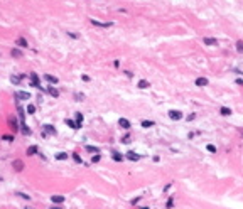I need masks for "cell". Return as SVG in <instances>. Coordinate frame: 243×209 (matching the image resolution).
I'll return each mask as SVG.
<instances>
[{
    "label": "cell",
    "mask_w": 243,
    "mask_h": 209,
    "mask_svg": "<svg viewBox=\"0 0 243 209\" xmlns=\"http://www.w3.org/2000/svg\"><path fill=\"white\" fill-rule=\"evenodd\" d=\"M169 118H171V120H176V121H177V120L182 118V113H181L179 110H171V111H169Z\"/></svg>",
    "instance_id": "obj_1"
},
{
    "label": "cell",
    "mask_w": 243,
    "mask_h": 209,
    "mask_svg": "<svg viewBox=\"0 0 243 209\" xmlns=\"http://www.w3.org/2000/svg\"><path fill=\"white\" fill-rule=\"evenodd\" d=\"M29 78H30V83H32V86H36V88H41L39 78H37V74H36V73H30Z\"/></svg>",
    "instance_id": "obj_2"
},
{
    "label": "cell",
    "mask_w": 243,
    "mask_h": 209,
    "mask_svg": "<svg viewBox=\"0 0 243 209\" xmlns=\"http://www.w3.org/2000/svg\"><path fill=\"white\" fill-rule=\"evenodd\" d=\"M15 96H17V100H29L30 93H29V91H17V93H15Z\"/></svg>",
    "instance_id": "obj_3"
},
{
    "label": "cell",
    "mask_w": 243,
    "mask_h": 209,
    "mask_svg": "<svg viewBox=\"0 0 243 209\" xmlns=\"http://www.w3.org/2000/svg\"><path fill=\"white\" fill-rule=\"evenodd\" d=\"M14 170L15 172H22L24 170V162L22 160H14Z\"/></svg>",
    "instance_id": "obj_4"
},
{
    "label": "cell",
    "mask_w": 243,
    "mask_h": 209,
    "mask_svg": "<svg viewBox=\"0 0 243 209\" xmlns=\"http://www.w3.org/2000/svg\"><path fill=\"white\" fill-rule=\"evenodd\" d=\"M91 24L96 25V27H110L112 25V22H100V20H95V19H91Z\"/></svg>",
    "instance_id": "obj_5"
},
{
    "label": "cell",
    "mask_w": 243,
    "mask_h": 209,
    "mask_svg": "<svg viewBox=\"0 0 243 209\" xmlns=\"http://www.w3.org/2000/svg\"><path fill=\"white\" fill-rule=\"evenodd\" d=\"M42 130H44L47 135H56V128H54L52 125H44V127H42Z\"/></svg>",
    "instance_id": "obj_6"
},
{
    "label": "cell",
    "mask_w": 243,
    "mask_h": 209,
    "mask_svg": "<svg viewBox=\"0 0 243 209\" xmlns=\"http://www.w3.org/2000/svg\"><path fill=\"white\" fill-rule=\"evenodd\" d=\"M127 159H128V160H134V162H135V160L140 159V155H138V153H135L134 150H130V152H127Z\"/></svg>",
    "instance_id": "obj_7"
},
{
    "label": "cell",
    "mask_w": 243,
    "mask_h": 209,
    "mask_svg": "<svg viewBox=\"0 0 243 209\" xmlns=\"http://www.w3.org/2000/svg\"><path fill=\"white\" fill-rule=\"evenodd\" d=\"M118 125H120L122 128H125V130L130 128V121H128L127 118H120V120H118Z\"/></svg>",
    "instance_id": "obj_8"
},
{
    "label": "cell",
    "mask_w": 243,
    "mask_h": 209,
    "mask_svg": "<svg viewBox=\"0 0 243 209\" xmlns=\"http://www.w3.org/2000/svg\"><path fill=\"white\" fill-rule=\"evenodd\" d=\"M9 125H10V128L14 130V132H17V127H19V125H17L15 116H10V118H9Z\"/></svg>",
    "instance_id": "obj_9"
},
{
    "label": "cell",
    "mask_w": 243,
    "mask_h": 209,
    "mask_svg": "<svg viewBox=\"0 0 243 209\" xmlns=\"http://www.w3.org/2000/svg\"><path fill=\"white\" fill-rule=\"evenodd\" d=\"M204 44H206V46H216L218 40L213 39V37H204Z\"/></svg>",
    "instance_id": "obj_10"
},
{
    "label": "cell",
    "mask_w": 243,
    "mask_h": 209,
    "mask_svg": "<svg viewBox=\"0 0 243 209\" xmlns=\"http://www.w3.org/2000/svg\"><path fill=\"white\" fill-rule=\"evenodd\" d=\"M44 79L49 81L51 84H52V83H54V84L58 83V78H56V76H52V74H44Z\"/></svg>",
    "instance_id": "obj_11"
},
{
    "label": "cell",
    "mask_w": 243,
    "mask_h": 209,
    "mask_svg": "<svg viewBox=\"0 0 243 209\" xmlns=\"http://www.w3.org/2000/svg\"><path fill=\"white\" fill-rule=\"evenodd\" d=\"M47 93L51 95V96H54V98H56V96H59V90H56L54 86H49V88H47Z\"/></svg>",
    "instance_id": "obj_12"
},
{
    "label": "cell",
    "mask_w": 243,
    "mask_h": 209,
    "mask_svg": "<svg viewBox=\"0 0 243 209\" xmlns=\"http://www.w3.org/2000/svg\"><path fill=\"white\" fill-rule=\"evenodd\" d=\"M51 201H52V202H56V204H61V202H64V196H52Z\"/></svg>",
    "instance_id": "obj_13"
},
{
    "label": "cell",
    "mask_w": 243,
    "mask_h": 209,
    "mask_svg": "<svg viewBox=\"0 0 243 209\" xmlns=\"http://www.w3.org/2000/svg\"><path fill=\"white\" fill-rule=\"evenodd\" d=\"M196 84H198V86H206V84H208V79H206V78H196Z\"/></svg>",
    "instance_id": "obj_14"
},
{
    "label": "cell",
    "mask_w": 243,
    "mask_h": 209,
    "mask_svg": "<svg viewBox=\"0 0 243 209\" xmlns=\"http://www.w3.org/2000/svg\"><path fill=\"white\" fill-rule=\"evenodd\" d=\"M220 113H221L223 116H228V115H231V110H230V108H226V106H223V108L220 110Z\"/></svg>",
    "instance_id": "obj_15"
},
{
    "label": "cell",
    "mask_w": 243,
    "mask_h": 209,
    "mask_svg": "<svg viewBox=\"0 0 243 209\" xmlns=\"http://www.w3.org/2000/svg\"><path fill=\"white\" fill-rule=\"evenodd\" d=\"M34 153H37V145H32L27 149V155H34Z\"/></svg>",
    "instance_id": "obj_16"
},
{
    "label": "cell",
    "mask_w": 243,
    "mask_h": 209,
    "mask_svg": "<svg viewBox=\"0 0 243 209\" xmlns=\"http://www.w3.org/2000/svg\"><path fill=\"white\" fill-rule=\"evenodd\" d=\"M142 127H144V128H150V127H154V121H150V120H144V121H142Z\"/></svg>",
    "instance_id": "obj_17"
},
{
    "label": "cell",
    "mask_w": 243,
    "mask_h": 209,
    "mask_svg": "<svg viewBox=\"0 0 243 209\" xmlns=\"http://www.w3.org/2000/svg\"><path fill=\"white\" fill-rule=\"evenodd\" d=\"M113 160H115V162H122V160H123V155L118 153V152H113Z\"/></svg>",
    "instance_id": "obj_18"
},
{
    "label": "cell",
    "mask_w": 243,
    "mask_h": 209,
    "mask_svg": "<svg viewBox=\"0 0 243 209\" xmlns=\"http://www.w3.org/2000/svg\"><path fill=\"white\" fill-rule=\"evenodd\" d=\"M138 88H140V90H144V88H149V81L140 79V81H138Z\"/></svg>",
    "instance_id": "obj_19"
},
{
    "label": "cell",
    "mask_w": 243,
    "mask_h": 209,
    "mask_svg": "<svg viewBox=\"0 0 243 209\" xmlns=\"http://www.w3.org/2000/svg\"><path fill=\"white\" fill-rule=\"evenodd\" d=\"M10 54H12V58H22V52H20L19 49H12Z\"/></svg>",
    "instance_id": "obj_20"
},
{
    "label": "cell",
    "mask_w": 243,
    "mask_h": 209,
    "mask_svg": "<svg viewBox=\"0 0 243 209\" xmlns=\"http://www.w3.org/2000/svg\"><path fill=\"white\" fill-rule=\"evenodd\" d=\"M10 81H12L14 84H19L20 81H22V76H10Z\"/></svg>",
    "instance_id": "obj_21"
},
{
    "label": "cell",
    "mask_w": 243,
    "mask_h": 209,
    "mask_svg": "<svg viewBox=\"0 0 243 209\" xmlns=\"http://www.w3.org/2000/svg\"><path fill=\"white\" fill-rule=\"evenodd\" d=\"M165 208H167V209H172V208H174V197H169V199H167Z\"/></svg>",
    "instance_id": "obj_22"
},
{
    "label": "cell",
    "mask_w": 243,
    "mask_h": 209,
    "mask_svg": "<svg viewBox=\"0 0 243 209\" xmlns=\"http://www.w3.org/2000/svg\"><path fill=\"white\" fill-rule=\"evenodd\" d=\"M17 44L22 46V47H27V40L24 39V37H19V39H17Z\"/></svg>",
    "instance_id": "obj_23"
},
{
    "label": "cell",
    "mask_w": 243,
    "mask_h": 209,
    "mask_svg": "<svg viewBox=\"0 0 243 209\" xmlns=\"http://www.w3.org/2000/svg\"><path fill=\"white\" fill-rule=\"evenodd\" d=\"M66 125H68V127H71V128H79L78 123H74L73 120H66Z\"/></svg>",
    "instance_id": "obj_24"
},
{
    "label": "cell",
    "mask_w": 243,
    "mask_h": 209,
    "mask_svg": "<svg viewBox=\"0 0 243 209\" xmlns=\"http://www.w3.org/2000/svg\"><path fill=\"white\" fill-rule=\"evenodd\" d=\"M56 159H58V160H66V159H68V153L61 152V153H58V155H56Z\"/></svg>",
    "instance_id": "obj_25"
},
{
    "label": "cell",
    "mask_w": 243,
    "mask_h": 209,
    "mask_svg": "<svg viewBox=\"0 0 243 209\" xmlns=\"http://www.w3.org/2000/svg\"><path fill=\"white\" fill-rule=\"evenodd\" d=\"M76 123H78V127H81V123H83V115L81 113H76Z\"/></svg>",
    "instance_id": "obj_26"
},
{
    "label": "cell",
    "mask_w": 243,
    "mask_h": 209,
    "mask_svg": "<svg viewBox=\"0 0 243 209\" xmlns=\"http://www.w3.org/2000/svg\"><path fill=\"white\" fill-rule=\"evenodd\" d=\"M15 196H17V197H22V199H25V201L30 199L29 196H27V194H24V192H15Z\"/></svg>",
    "instance_id": "obj_27"
},
{
    "label": "cell",
    "mask_w": 243,
    "mask_h": 209,
    "mask_svg": "<svg viewBox=\"0 0 243 209\" xmlns=\"http://www.w3.org/2000/svg\"><path fill=\"white\" fill-rule=\"evenodd\" d=\"M22 133H24V135H30V128L29 127H25L24 123H22Z\"/></svg>",
    "instance_id": "obj_28"
},
{
    "label": "cell",
    "mask_w": 243,
    "mask_h": 209,
    "mask_svg": "<svg viewBox=\"0 0 243 209\" xmlns=\"http://www.w3.org/2000/svg\"><path fill=\"white\" fill-rule=\"evenodd\" d=\"M27 113H29V115H34V113H36V106H34V105H29V106H27Z\"/></svg>",
    "instance_id": "obj_29"
},
{
    "label": "cell",
    "mask_w": 243,
    "mask_h": 209,
    "mask_svg": "<svg viewBox=\"0 0 243 209\" xmlns=\"http://www.w3.org/2000/svg\"><path fill=\"white\" fill-rule=\"evenodd\" d=\"M236 51H238V52H243V40H238V42H236Z\"/></svg>",
    "instance_id": "obj_30"
},
{
    "label": "cell",
    "mask_w": 243,
    "mask_h": 209,
    "mask_svg": "<svg viewBox=\"0 0 243 209\" xmlns=\"http://www.w3.org/2000/svg\"><path fill=\"white\" fill-rule=\"evenodd\" d=\"M2 140H7V142H14V137H12V135H3V137H2Z\"/></svg>",
    "instance_id": "obj_31"
},
{
    "label": "cell",
    "mask_w": 243,
    "mask_h": 209,
    "mask_svg": "<svg viewBox=\"0 0 243 209\" xmlns=\"http://www.w3.org/2000/svg\"><path fill=\"white\" fill-rule=\"evenodd\" d=\"M73 159H74V162H76V164H81V159H79L78 153H73Z\"/></svg>",
    "instance_id": "obj_32"
},
{
    "label": "cell",
    "mask_w": 243,
    "mask_h": 209,
    "mask_svg": "<svg viewBox=\"0 0 243 209\" xmlns=\"http://www.w3.org/2000/svg\"><path fill=\"white\" fill-rule=\"evenodd\" d=\"M130 135H125V137H123V138H122V143H128V142H130Z\"/></svg>",
    "instance_id": "obj_33"
},
{
    "label": "cell",
    "mask_w": 243,
    "mask_h": 209,
    "mask_svg": "<svg viewBox=\"0 0 243 209\" xmlns=\"http://www.w3.org/2000/svg\"><path fill=\"white\" fill-rule=\"evenodd\" d=\"M100 159H101V157H100V153H96V155L91 159V162H93V164H95V162H100Z\"/></svg>",
    "instance_id": "obj_34"
},
{
    "label": "cell",
    "mask_w": 243,
    "mask_h": 209,
    "mask_svg": "<svg viewBox=\"0 0 243 209\" xmlns=\"http://www.w3.org/2000/svg\"><path fill=\"white\" fill-rule=\"evenodd\" d=\"M206 149L209 150V152H216V147H214V145H211V143H209V145H208Z\"/></svg>",
    "instance_id": "obj_35"
},
{
    "label": "cell",
    "mask_w": 243,
    "mask_h": 209,
    "mask_svg": "<svg viewBox=\"0 0 243 209\" xmlns=\"http://www.w3.org/2000/svg\"><path fill=\"white\" fill-rule=\"evenodd\" d=\"M86 150H88V152H96V153H98V149H96V147H86Z\"/></svg>",
    "instance_id": "obj_36"
},
{
    "label": "cell",
    "mask_w": 243,
    "mask_h": 209,
    "mask_svg": "<svg viewBox=\"0 0 243 209\" xmlns=\"http://www.w3.org/2000/svg\"><path fill=\"white\" fill-rule=\"evenodd\" d=\"M196 118V115L194 113H191V115H189V116H187V121H193V120Z\"/></svg>",
    "instance_id": "obj_37"
},
{
    "label": "cell",
    "mask_w": 243,
    "mask_h": 209,
    "mask_svg": "<svg viewBox=\"0 0 243 209\" xmlns=\"http://www.w3.org/2000/svg\"><path fill=\"white\" fill-rule=\"evenodd\" d=\"M138 201H140V197H135V199H132V204L135 206V204H138Z\"/></svg>",
    "instance_id": "obj_38"
},
{
    "label": "cell",
    "mask_w": 243,
    "mask_h": 209,
    "mask_svg": "<svg viewBox=\"0 0 243 209\" xmlns=\"http://www.w3.org/2000/svg\"><path fill=\"white\" fill-rule=\"evenodd\" d=\"M81 78H83V81H86V83H88V81H89V76H86V74H83Z\"/></svg>",
    "instance_id": "obj_39"
},
{
    "label": "cell",
    "mask_w": 243,
    "mask_h": 209,
    "mask_svg": "<svg viewBox=\"0 0 243 209\" xmlns=\"http://www.w3.org/2000/svg\"><path fill=\"white\" fill-rule=\"evenodd\" d=\"M74 98H76V100H83L85 96H83V95H74Z\"/></svg>",
    "instance_id": "obj_40"
},
{
    "label": "cell",
    "mask_w": 243,
    "mask_h": 209,
    "mask_svg": "<svg viewBox=\"0 0 243 209\" xmlns=\"http://www.w3.org/2000/svg\"><path fill=\"white\" fill-rule=\"evenodd\" d=\"M51 209H61V208H54V206H52V208H51Z\"/></svg>",
    "instance_id": "obj_41"
},
{
    "label": "cell",
    "mask_w": 243,
    "mask_h": 209,
    "mask_svg": "<svg viewBox=\"0 0 243 209\" xmlns=\"http://www.w3.org/2000/svg\"><path fill=\"white\" fill-rule=\"evenodd\" d=\"M25 209H32V208H25Z\"/></svg>",
    "instance_id": "obj_42"
}]
</instances>
